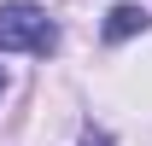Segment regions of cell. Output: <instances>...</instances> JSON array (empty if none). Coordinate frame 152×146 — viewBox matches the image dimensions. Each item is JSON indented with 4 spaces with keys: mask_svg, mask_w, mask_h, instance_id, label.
Masks as SVG:
<instances>
[{
    "mask_svg": "<svg viewBox=\"0 0 152 146\" xmlns=\"http://www.w3.org/2000/svg\"><path fill=\"white\" fill-rule=\"evenodd\" d=\"M58 23L47 18V6L35 0H6L0 6V53H53Z\"/></svg>",
    "mask_w": 152,
    "mask_h": 146,
    "instance_id": "6da1fadb",
    "label": "cell"
},
{
    "mask_svg": "<svg viewBox=\"0 0 152 146\" xmlns=\"http://www.w3.org/2000/svg\"><path fill=\"white\" fill-rule=\"evenodd\" d=\"M146 29H152L146 6H111L105 12V41H129V35H146Z\"/></svg>",
    "mask_w": 152,
    "mask_h": 146,
    "instance_id": "7a4b0ae2",
    "label": "cell"
},
{
    "mask_svg": "<svg viewBox=\"0 0 152 146\" xmlns=\"http://www.w3.org/2000/svg\"><path fill=\"white\" fill-rule=\"evenodd\" d=\"M82 146H111V140H105V134H82Z\"/></svg>",
    "mask_w": 152,
    "mask_h": 146,
    "instance_id": "3957f363",
    "label": "cell"
},
{
    "mask_svg": "<svg viewBox=\"0 0 152 146\" xmlns=\"http://www.w3.org/2000/svg\"><path fill=\"white\" fill-rule=\"evenodd\" d=\"M0 93H6V70H0Z\"/></svg>",
    "mask_w": 152,
    "mask_h": 146,
    "instance_id": "277c9868",
    "label": "cell"
}]
</instances>
